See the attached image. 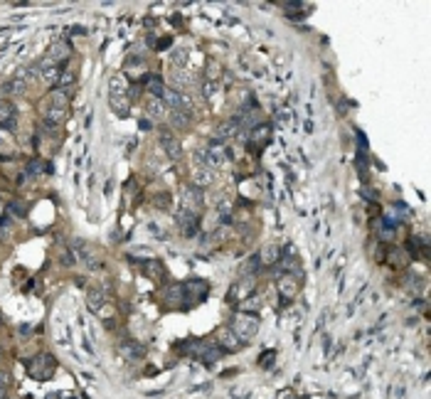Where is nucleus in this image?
<instances>
[{
  "mask_svg": "<svg viewBox=\"0 0 431 399\" xmlns=\"http://www.w3.org/2000/svg\"><path fill=\"white\" fill-rule=\"evenodd\" d=\"M71 252L77 254V257L82 259L89 269H99L101 266V257H99V252L91 247V244H87V242H82V239H77V242H71Z\"/></svg>",
  "mask_w": 431,
  "mask_h": 399,
  "instance_id": "obj_4",
  "label": "nucleus"
},
{
  "mask_svg": "<svg viewBox=\"0 0 431 399\" xmlns=\"http://www.w3.org/2000/svg\"><path fill=\"white\" fill-rule=\"evenodd\" d=\"M202 207V192L197 188H185L182 190V210L190 214H197V210Z\"/></svg>",
  "mask_w": 431,
  "mask_h": 399,
  "instance_id": "obj_9",
  "label": "nucleus"
},
{
  "mask_svg": "<svg viewBox=\"0 0 431 399\" xmlns=\"http://www.w3.org/2000/svg\"><path fill=\"white\" fill-rule=\"evenodd\" d=\"M27 372H30L32 379L45 382V379H49V377L54 375V357L52 355H37V357H32L27 362Z\"/></svg>",
  "mask_w": 431,
  "mask_h": 399,
  "instance_id": "obj_3",
  "label": "nucleus"
},
{
  "mask_svg": "<svg viewBox=\"0 0 431 399\" xmlns=\"http://www.w3.org/2000/svg\"><path fill=\"white\" fill-rule=\"evenodd\" d=\"M118 350H121L123 357H128V360H138V357H143V345H138L136 340H123Z\"/></svg>",
  "mask_w": 431,
  "mask_h": 399,
  "instance_id": "obj_15",
  "label": "nucleus"
},
{
  "mask_svg": "<svg viewBox=\"0 0 431 399\" xmlns=\"http://www.w3.org/2000/svg\"><path fill=\"white\" fill-rule=\"evenodd\" d=\"M269 136H271V126H269V123H256V126H254V131H251V141L254 143L266 141Z\"/></svg>",
  "mask_w": 431,
  "mask_h": 399,
  "instance_id": "obj_20",
  "label": "nucleus"
},
{
  "mask_svg": "<svg viewBox=\"0 0 431 399\" xmlns=\"http://www.w3.org/2000/svg\"><path fill=\"white\" fill-rule=\"evenodd\" d=\"M217 92H220V84H217V82H207V84L202 87V94L207 96V99H212Z\"/></svg>",
  "mask_w": 431,
  "mask_h": 399,
  "instance_id": "obj_31",
  "label": "nucleus"
},
{
  "mask_svg": "<svg viewBox=\"0 0 431 399\" xmlns=\"http://www.w3.org/2000/svg\"><path fill=\"white\" fill-rule=\"evenodd\" d=\"M259 259H261L264 264H276V259H278V247H276V244H266L264 252L259 254Z\"/></svg>",
  "mask_w": 431,
  "mask_h": 399,
  "instance_id": "obj_25",
  "label": "nucleus"
},
{
  "mask_svg": "<svg viewBox=\"0 0 431 399\" xmlns=\"http://www.w3.org/2000/svg\"><path fill=\"white\" fill-rule=\"evenodd\" d=\"M64 116H67V94H64V92H52L45 101L47 123L54 126V123H59Z\"/></svg>",
  "mask_w": 431,
  "mask_h": 399,
  "instance_id": "obj_2",
  "label": "nucleus"
},
{
  "mask_svg": "<svg viewBox=\"0 0 431 399\" xmlns=\"http://www.w3.org/2000/svg\"><path fill=\"white\" fill-rule=\"evenodd\" d=\"M57 257L62 259V264H64V266H71V264H74V254L69 252L67 247H57Z\"/></svg>",
  "mask_w": 431,
  "mask_h": 399,
  "instance_id": "obj_30",
  "label": "nucleus"
},
{
  "mask_svg": "<svg viewBox=\"0 0 431 399\" xmlns=\"http://www.w3.org/2000/svg\"><path fill=\"white\" fill-rule=\"evenodd\" d=\"M298 291H301V279H298L296 274H283V276L278 279V296H281L283 301L296 298Z\"/></svg>",
  "mask_w": 431,
  "mask_h": 399,
  "instance_id": "obj_6",
  "label": "nucleus"
},
{
  "mask_svg": "<svg viewBox=\"0 0 431 399\" xmlns=\"http://www.w3.org/2000/svg\"><path fill=\"white\" fill-rule=\"evenodd\" d=\"M109 101H111V111L114 114H118L121 118L128 116V109H131L128 106V96H111Z\"/></svg>",
  "mask_w": 431,
  "mask_h": 399,
  "instance_id": "obj_19",
  "label": "nucleus"
},
{
  "mask_svg": "<svg viewBox=\"0 0 431 399\" xmlns=\"http://www.w3.org/2000/svg\"><path fill=\"white\" fill-rule=\"evenodd\" d=\"M148 89H151L153 99H160V96H163V92H165V87H163V79H160V76H151V79H148Z\"/></svg>",
  "mask_w": 431,
  "mask_h": 399,
  "instance_id": "obj_27",
  "label": "nucleus"
},
{
  "mask_svg": "<svg viewBox=\"0 0 431 399\" xmlns=\"http://www.w3.org/2000/svg\"><path fill=\"white\" fill-rule=\"evenodd\" d=\"M3 92H5V94H23V92H25V84L20 82V79H15V82H8V84L3 87Z\"/></svg>",
  "mask_w": 431,
  "mask_h": 399,
  "instance_id": "obj_29",
  "label": "nucleus"
},
{
  "mask_svg": "<svg viewBox=\"0 0 431 399\" xmlns=\"http://www.w3.org/2000/svg\"><path fill=\"white\" fill-rule=\"evenodd\" d=\"M180 288H182V298H185L187 303H200V301H204V296H207V291H209V286H207L202 279L185 281Z\"/></svg>",
  "mask_w": 431,
  "mask_h": 399,
  "instance_id": "obj_5",
  "label": "nucleus"
},
{
  "mask_svg": "<svg viewBox=\"0 0 431 399\" xmlns=\"http://www.w3.org/2000/svg\"><path fill=\"white\" fill-rule=\"evenodd\" d=\"M237 131H239V126H237L234 121H227V123H222V126L217 128V143L222 141V138H232V136H237Z\"/></svg>",
  "mask_w": 431,
  "mask_h": 399,
  "instance_id": "obj_21",
  "label": "nucleus"
},
{
  "mask_svg": "<svg viewBox=\"0 0 431 399\" xmlns=\"http://www.w3.org/2000/svg\"><path fill=\"white\" fill-rule=\"evenodd\" d=\"M146 111H148V116L160 118V116H165V104H163L160 99H151V101L146 104Z\"/></svg>",
  "mask_w": 431,
  "mask_h": 399,
  "instance_id": "obj_22",
  "label": "nucleus"
},
{
  "mask_svg": "<svg viewBox=\"0 0 431 399\" xmlns=\"http://www.w3.org/2000/svg\"><path fill=\"white\" fill-rule=\"evenodd\" d=\"M214 202H217L214 207H217V212H220V214H225V217H227L229 212H232V202H229L227 195H220V197H217Z\"/></svg>",
  "mask_w": 431,
  "mask_h": 399,
  "instance_id": "obj_28",
  "label": "nucleus"
},
{
  "mask_svg": "<svg viewBox=\"0 0 431 399\" xmlns=\"http://www.w3.org/2000/svg\"><path fill=\"white\" fill-rule=\"evenodd\" d=\"M0 126L3 128H15V106L10 101H0Z\"/></svg>",
  "mask_w": 431,
  "mask_h": 399,
  "instance_id": "obj_11",
  "label": "nucleus"
},
{
  "mask_svg": "<svg viewBox=\"0 0 431 399\" xmlns=\"http://www.w3.org/2000/svg\"><path fill=\"white\" fill-rule=\"evenodd\" d=\"M109 92H111V96H126L128 94V82L121 74H114L109 79Z\"/></svg>",
  "mask_w": 431,
  "mask_h": 399,
  "instance_id": "obj_16",
  "label": "nucleus"
},
{
  "mask_svg": "<svg viewBox=\"0 0 431 399\" xmlns=\"http://www.w3.org/2000/svg\"><path fill=\"white\" fill-rule=\"evenodd\" d=\"M217 76H220V64L209 62V64H207V79H209V82H214Z\"/></svg>",
  "mask_w": 431,
  "mask_h": 399,
  "instance_id": "obj_34",
  "label": "nucleus"
},
{
  "mask_svg": "<svg viewBox=\"0 0 431 399\" xmlns=\"http://www.w3.org/2000/svg\"><path fill=\"white\" fill-rule=\"evenodd\" d=\"M187 57H190V52H187L185 47L173 49V52H170V64H173V69H185Z\"/></svg>",
  "mask_w": 431,
  "mask_h": 399,
  "instance_id": "obj_18",
  "label": "nucleus"
},
{
  "mask_svg": "<svg viewBox=\"0 0 431 399\" xmlns=\"http://www.w3.org/2000/svg\"><path fill=\"white\" fill-rule=\"evenodd\" d=\"M42 170H45L42 161H32V163H30V173H32V175H37V173H42Z\"/></svg>",
  "mask_w": 431,
  "mask_h": 399,
  "instance_id": "obj_35",
  "label": "nucleus"
},
{
  "mask_svg": "<svg viewBox=\"0 0 431 399\" xmlns=\"http://www.w3.org/2000/svg\"><path fill=\"white\" fill-rule=\"evenodd\" d=\"M178 227L182 229V234L192 236L197 232V214H190V212L180 210L178 212Z\"/></svg>",
  "mask_w": 431,
  "mask_h": 399,
  "instance_id": "obj_10",
  "label": "nucleus"
},
{
  "mask_svg": "<svg viewBox=\"0 0 431 399\" xmlns=\"http://www.w3.org/2000/svg\"><path fill=\"white\" fill-rule=\"evenodd\" d=\"M104 298H106V293H104V288H89V293H87V303H89V310H94V313H99V308L104 305Z\"/></svg>",
  "mask_w": 431,
  "mask_h": 399,
  "instance_id": "obj_17",
  "label": "nucleus"
},
{
  "mask_svg": "<svg viewBox=\"0 0 431 399\" xmlns=\"http://www.w3.org/2000/svg\"><path fill=\"white\" fill-rule=\"evenodd\" d=\"M37 76H40L37 67H23V69H18V79H20L23 84H32Z\"/></svg>",
  "mask_w": 431,
  "mask_h": 399,
  "instance_id": "obj_24",
  "label": "nucleus"
},
{
  "mask_svg": "<svg viewBox=\"0 0 431 399\" xmlns=\"http://www.w3.org/2000/svg\"><path fill=\"white\" fill-rule=\"evenodd\" d=\"M192 183H195V188H207V185H212V183H214V170H209V168H195Z\"/></svg>",
  "mask_w": 431,
  "mask_h": 399,
  "instance_id": "obj_12",
  "label": "nucleus"
},
{
  "mask_svg": "<svg viewBox=\"0 0 431 399\" xmlns=\"http://www.w3.org/2000/svg\"><path fill=\"white\" fill-rule=\"evenodd\" d=\"M69 54H71V49H69L67 42H52V47H49V59H54L57 64H62V62H67Z\"/></svg>",
  "mask_w": 431,
  "mask_h": 399,
  "instance_id": "obj_13",
  "label": "nucleus"
},
{
  "mask_svg": "<svg viewBox=\"0 0 431 399\" xmlns=\"http://www.w3.org/2000/svg\"><path fill=\"white\" fill-rule=\"evenodd\" d=\"M278 399H298V397H296L291 389H286V392H281V397H278Z\"/></svg>",
  "mask_w": 431,
  "mask_h": 399,
  "instance_id": "obj_39",
  "label": "nucleus"
},
{
  "mask_svg": "<svg viewBox=\"0 0 431 399\" xmlns=\"http://www.w3.org/2000/svg\"><path fill=\"white\" fill-rule=\"evenodd\" d=\"M5 394H8V377L0 375V399H5Z\"/></svg>",
  "mask_w": 431,
  "mask_h": 399,
  "instance_id": "obj_36",
  "label": "nucleus"
},
{
  "mask_svg": "<svg viewBox=\"0 0 431 399\" xmlns=\"http://www.w3.org/2000/svg\"><path fill=\"white\" fill-rule=\"evenodd\" d=\"M170 123H173L175 128H185V126L190 123V114H187V111H173V114H170Z\"/></svg>",
  "mask_w": 431,
  "mask_h": 399,
  "instance_id": "obj_26",
  "label": "nucleus"
},
{
  "mask_svg": "<svg viewBox=\"0 0 431 399\" xmlns=\"http://www.w3.org/2000/svg\"><path fill=\"white\" fill-rule=\"evenodd\" d=\"M170 79H173V84H175V87H180V89L182 87H187V84L192 82V76H190L185 69H173L170 71Z\"/></svg>",
  "mask_w": 431,
  "mask_h": 399,
  "instance_id": "obj_23",
  "label": "nucleus"
},
{
  "mask_svg": "<svg viewBox=\"0 0 431 399\" xmlns=\"http://www.w3.org/2000/svg\"><path fill=\"white\" fill-rule=\"evenodd\" d=\"M229 328L234 330V335H237L239 340H249V338H254V335L259 333V315L239 310V313L232 318V326H229Z\"/></svg>",
  "mask_w": 431,
  "mask_h": 399,
  "instance_id": "obj_1",
  "label": "nucleus"
},
{
  "mask_svg": "<svg viewBox=\"0 0 431 399\" xmlns=\"http://www.w3.org/2000/svg\"><path fill=\"white\" fill-rule=\"evenodd\" d=\"M148 274H151L153 279L163 276V264H160V261H151V264H148Z\"/></svg>",
  "mask_w": 431,
  "mask_h": 399,
  "instance_id": "obj_32",
  "label": "nucleus"
},
{
  "mask_svg": "<svg viewBox=\"0 0 431 399\" xmlns=\"http://www.w3.org/2000/svg\"><path fill=\"white\" fill-rule=\"evenodd\" d=\"M8 143H10V138H8L5 133H0V150H3V148H8Z\"/></svg>",
  "mask_w": 431,
  "mask_h": 399,
  "instance_id": "obj_38",
  "label": "nucleus"
},
{
  "mask_svg": "<svg viewBox=\"0 0 431 399\" xmlns=\"http://www.w3.org/2000/svg\"><path fill=\"white\" fill-rule=\"evenodd\" d=\"M71 84H74V74H71V71H64V74L59 76V87H62V89H71Z\"/></svg>",
  "mask_w": 431,
  "mask_h": 399,
  "instance_id": "obj_33",
  "label": "nucleus"
},
{
  "mask_svg": "<svg viewBox=\"0 0 431 399\" xmlns=\"http://www.w3.org/2000/svg\"><path fill=\"white\" fill-rule=\"evenodd\" d=\"M37 71H40V76H42V82H47V84H57L59 82V76H62V67L54 62V59H42L40 64H37Z\"/></svg>",
  "mask_w": 431,
  "mask_h": 399,
  "instance_id": "obj_7",
  "label": "nucleus"
},
{
  "mask_svg": "<svg viewBox=\"0 0 431 399\" xmlns=\"http://www.w3.org/2000/svg\"><path fill=\"white\" fill-rule=\"evenodd\" d=\"M217 345H220L222 350H227V352H237V350H242L244 340H239V338L234 335V330L232 328H222L220 333H217Z\"/></svg>",
  "mask_w": 431,
  "mask_h": 399,
  "instance_id": "obj_8",
  "label": "nucleus"
},
{
  "mask_svg": "<svg viewBox=\"0 0 431 399\" xmlns=\"http://www.w3.org/2000/svg\"><path fill=\"white\" fill-rule=\"evenodd\" d=\"M160 141H163V148H165V153H168V158L170 161H178L180 158V143L175 141L170 133H160Z\"/></svg>",
  "mask_w": 431,
  "mask_h": 399,
  "instance_id": "obj_14",
  "label": "nucleus"
},
{
  "mask_svg": "<svg viewBox=\"0 0 431 399\" xmlns=\"http://www.w3.org/2000/svg\"><path fill=\"white\" fill-rule=\"evenodd\" d=\"M10 210L15 212V214H20V217H23L25 212H27V207H25V205H13V207H10Z\"/></svg>",
  "mask_w": 431,
  "mask_h": 399,
  "instance_id": "obj_37",
  "label": "nucleus"
}]
</instances>
